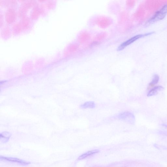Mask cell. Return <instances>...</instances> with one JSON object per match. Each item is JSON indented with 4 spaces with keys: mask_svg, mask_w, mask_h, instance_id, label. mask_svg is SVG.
<instances>
[{
    "mask_svg": "<svg viewBox=\"0 0 167 167\" xmlns=\"http://www.w3.org/2000/svg\"><path fill=\"white\" fill-rule=\"evenodd\" d=\"M167 14V3L164 5L160 9L156 12L148 21V24H152L160 21L165 18Z\"/></svg>",
    "mask_w": 167,
    "mask_h": 167,
    "instance_id": "1",
    "label": "cell"
},
{
    "mask_svg": "<svg viewBox=\"0 0 167 167\" xmlns=\"http://www.w3.org/2000/svg\"><path fill=\"white\" fill-rule=\"evenodd\" d=\"M154 33V32H152L145 33L144 34H140L136 35L130 38L124 42L118 47V51H121L125 47L132 43L137 40L142 38L148 36L152 35Z\"/></svg>",
    "mask_w": 167,
    "mask_h": 167,
    "instance_id": "2",
    "label": "cell"
},
{
    "mask_svg": "<svg viewBox=\"0 0 167 167\" xmlns=\"http://www.w3.org/2000/svg\"><path fill=\"white\" fill-rule=\"evenodd\" d=\"M118 118L120 120L131 124H134L135 122V116L129 112L125 111L120 114Z\"/></svg>",
    "mask_w": 167,
    "mask_h": 167,
    "instance_id": "3",
    "label": "cell"
},
{
    "mask_svg": "<svg viewBox=\"0 0 167 167\" xmlns=\"http://www.w3.org/2000/svg\"><path fill=\"white\" fill-rule=\"evenodd\" d=\"M16 16V13L15 10L12 8H10L8 9L6 12V21L8 23L11 24L15 21Z\"/></svg>",
    "mask_w": 167,
    "mask_h": 167,
    "instance_id": "4",
    "label": "cell"
},
{
    "mask_svg": "<svg viewBox=\"0 0 167 167\" xmlns=\"http://www.w3.org/2000/svg\"><path fill=\"white\" fill-rule=\"evenodd\" d=\"M1 159H3L6 161L18 163L25 165H27L30 163L29 162L19 159L14 158L1 157Z\"/></svg>",
    "mask_w": 167,
    "mask_h": 167,
    "instance_id": "5",
    "label": "cell"
},
{
    "mask_svg": "<svg viewBox=\"0 0 167 167\" xmlns=\"http://www.w3.org/2000/svg\"><path fill=\"white\" fill-rule=\"evenodd\" d=\"M164 89V88L161 86H156L148 92L147 96L148 97H151L155 95L158 93V91H161Z\"/></svg>",
    "mask_w": 167,
    "mask_h": 167,
    "instance_id": "6",
    "label": "cell"
},
{
    "mask_svg": "<svg viewBox=\"0 0 167 167\" xmlns=\"http://www.w3.org/2000/svg\"><path fill=\"white\" fill-rule=\"evenodd\" d=\"M38 7H36L31 13V18L33 19H37L42 13V10Z\"/></svg>",
    "mask_w": 167,
    "mask_h": 167,
    "instance_id": "7",
    "label": "cell"
},
{
    "mask_svg": "<svg viewBox=\"0 0 167 167\" xmlns=\"http://www.w3.org/2000/svg\"><path fill=\"white\" fill-rule=\"evenodd\" d=\"M99 152L98 150L96 149L88 151L80 156L78 158V160H81L84 159L87 157L94 154H97Z\"/></svg>",
    "mask_w": 167,
    "mask_h": 167,
    "instance_id": "8",
    "label": "cell"
},
{
    "mask_svg": "<svg viewBox=\"0 0 167 167\" xmlns=\"http://www.w3.org/2000/svg\"><path fill=\"white\" fill-rule=\"evenodd\" d=\"M96 106L95 103L93 101H88L85 103L80 105L82 109H87V108H94Z\"/></svg>",
    "mask_w": 167,
    "mask_h": 167,
    "instance_id": "9",
    "label": "cell"
},
{
    "mask_svg": "<svg viewBox=\"0 0 167 167\" xmlns=\"http://www.w3.org/2000/svg\"><path fill=\"white\" fill-rule=\"evenodd\" d=\"M11 137V133L8 132H4L1 133V139L4 143H6Z\"/></svg>",
    "mask_w": 167,
    "mask_h": 167,
    "instance_id": "10",
    "label": "cell"
},
{
    "mask_svg": "<svg viewBox=\"0 0 167 167\" xmlns=\"http://www.w3.org/2000/svg\"><path fill=\"white\" fill-rule=\"evenodd\" d=\"M159 80V77L157 74H154V75L152 82L149 83L148 88L153 87L155 85L157 84Z\"/></svg>",
    "mask_w": 167,
    "mask_h": 167,
    "instance_id": "11",
    "label": "cell"
}]
</instances>
